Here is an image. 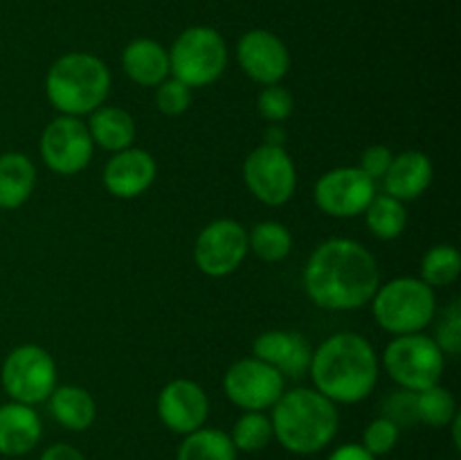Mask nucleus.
I'll return each mask as SVG.
<instances>
[{
	"label": "nucleus",
	"mask_w": 461,
	"mask_h": 460,
	"mask_svg": "<svg viewBox=\"0 0 461 460\" xmlns=\"http://www.w3.org/2000/svg\"><path fill=\"white\" fill-rule=\"evenodd\" d=\"M381 287L376 257L347 237H333L311 253L304 289L311 302L329 311H354L372 302Z\"/></svg>",
	"instance_id": "f257e3e1"
},
{
	"label": "nucleus",
	"mask_w": 461,
	"mask_h": 460,
	"mask_svg": "<svg viewBox=\"0 0 461 460\" xmlns=\"http://www.w3.org/2000/svg\"><path fill=\"white\" fill-rule=\"evenodd\" d=\"M309 374L315 391L333 404H358L378 382L376 350L360 334L338 332L313 350Z\"/></svg>",
	"instance_id": "f03ea898"
},
{
	"label": "nucleus",
	"mask_w": 461,
	"mask_h": 460,
	"mask_svg": "<svg viewBox=\"0 0 461 460\" xmlns=\"http://www.w3.org/2000/svg\"><path fill=\"white\" fill-rule=\"evenodd\" d=\"M273 436L286 451L297 455H313L327 449L338 433V409L315 388L284 391L275 401Z\"/></svg>",
	"instance_id": "7ed1b4c3"
},
{
	"label": "nucleus",
	"mask_w": 461,
	"mask_h": 460,
	"mask_svg": "<svg viewBox=\"0 0 461 460\" xmlns=\"http://www.w3.org/2000/svg\"><path fill=\"white\" fill-rule=\"evenodd\" d=\"M45 93L61 115H90L111 93V70L95 54L68 52L48 70Z\"/></svg>",
	"instance_id": "20e7f679"
},
{
	"label": "nucleus",
	"mask_w": 461,
	"mask_h": 460,
	"mask_svg": "<svg viewBox=\"0 0 461 460\" xmlns=\"http://www.w3.org/2000/svg\"><path fill=\"white\" fill-rule=\"evenodd\" d=\"M372 311L376 323L394 336L419 334L435 320V289L421 278H394L376 289Z\"/></svg>",
	"instance_id": "39448f33"
},
{
	"label": "nucleus",
	"mask_w": 461,
	"mask_h": 460,
	"mask_svg": "<svg viewBox=\"0 0 461 460\" xmlns=\"http://www.w3.org/2000/svg\"><path fill=\"white\" fill-rule=\"evenodd\" d=\"M225 68H228V45L214 27H187L180 32L169 50V75L187 84L189 88L214 84Z\"/></svg>",
	"instance_id": "423d86ee"
},
{
	"label": "nucleus",
	"mask_w": 461,
	"mask_h": 460,
	"mask_svg": "<svg viewBox=\"0 0 461 460\" xmlns=\"http://www.w3.org/2000/svg\"><path fill=\"white\" fill-rule=\"evenodd\" d=\"M383 365L401 388L419 392L439 383L446 361L435 338L419 332L392 338L383 352Z\"/></svg>",
	"instance_id": "0eeeda50"
},
{
	"label": "nucleus",
	"mask_w": 461,
	"mask_h": 460,
	"mask_svg": "<svg viewBox=\"0 0 461 460\" xmlns=\"http://www.w3.org/2000/svg\"><path fill=\"white\" fill-rule=\"evenodd\" d=\"M0 383L12 401L36 406L57 388V363L41 345H18L5 356Z\"/></svg>",
	"instance_id": "6e6552de"
},
{
	"label": "nucleus",
	"mask_w": 461,
	"mask_h": 460,
	"mask_svg": "<svg viewBox=\"0 0 461 460\" xmlns=\"http://www.w3.org/2000/svg\"><path fill=\"white\" fill-rule=\"evenodd\" d=\"M243 180L257 201L273 207L284 206L297 188L295 162L279 144H261L243 162Z\"/></svg>",
	"instance_id": "1a4fd4ad"
},
{
	"label": "nucleus",
	"mask_w": 461,
	"mask_h": 460,
	"mask_svg": "<svg viewBox=\"0 0 461 460\" xmlns=\"http://www.w3.org/2000/svg\"><path fill=\"white\" fill-rule=\"evenodd\" d=\"M39 152L54 174L75 176L93 161L95 143L81 117L59 115L41 133Z\"/></svg>",
	"instance_id": "9d476101"
},
{
	"label": "nucleus",
	"mask_w": 461,
	"mask_h": 460,
	"mask_svg": "<svg viewBox=\"0 0 461 460\" xmlns=\"http://www.w3.org/2000/svg\"><path fill=\"white\" fill-rule=\"evenodd\" d=\"M248 248V233L239 221L216 219L198 233L194 244V262L210 278H225L243 264Z\"/></svg>",
	"instance_id": "9b49d317"
},
{
	"label": "nucleus",
	"mask_w": 461,
	"mask_h": 460,
	"mask_svg": "<svg viewBox=\"0 0 461 460\" xmlns=\"http://www.w3.org/2000/svg\"><path fill=\"white\" fill-rule=\"evenodd\" d=\"M313 197L324 215L351 219L363 215L376 197V180L369 179L360 167H336L320 176Z\"/></svg>",
	"instance_id": "f8f14e48"
},
{
	"label": "nucleus",
	"mask_w": 461,
	"mask_h": 460,
	"mask_svg": "<svg viewBox=\"0 0 461 460\" xmlns=\"http://www.w3.org/2000/svg\"><path fill=\"white\" fill-rule=\"evenodd\" d=\"M286 379L257 356L234 361L223 377V391L243 410H268L282 397Z\"/></svg>",
	"instance_id": "ddd939ff"
},
{
	"label": "nucleus",
	"mask_w": 461,
	"mask_h": 460,
	"mask_svg": "<svg viewBox=\"0 0 461 460\" xmlns=\"http://www.w3.org/2000/svg\"><path fill=\"white\" fill-rule=\"evenodd\" d=\"M158 418L171 433L187 436L205 427L210 418V397L192 379H174L158 395Z\"/></svg>",
	"instance_id": "4468645a"
},
{
	"label": "nucleus",
	"mask_w": 461,
	"mask_h": 460,
	"mask_svg": "<svg viewBox=\"0 0 461 460\" xmlns=\"http://www.w3.org/2000/svg\"><path fill=\"white\" fill-rule=\"evenodd\" d=\"M237 61L252 81L273 86L288 75L291 54L277 34L268 30H250L239 39Z\"/></svg>",
	"instance_id": "2eb2a0df"
},
{
	"label": "nucleus",
	"mask_w": 461,
	"mask_h": 460,
	"mask_svg": "<svg viewBox=\"0 0 461 460\" xmlns=\"http://www.w3.org/2000/svg\"><path fill=\"white\" fill-rule=\"evenodd\" d=\"M252 354L264 363L273 365L284 379H297L309 373L313 347L306 341L304 334L291 332V329H270L255 338Z\"/></svg>",
	"instance_id": "dca6fc26"
},
{
	"label": "nucleus",
	"mask_w": 461,
	"mask_h": 460,
	"mask_svg": "<svg viewBox=\"0 0 461 460\" xmlns=\"http://www.w3.org/2000/svg\"><path fill=\"white\" fill-rule=\"evenodd\" d=\"M156 158L140 147L122 149L113 153L104 167V185L117 198H135L156 183Z\"/></svg>",
	"instance_id": "f3484780"
},
{
	"label": "nucleus",
	"mask_w": 461,
	"mask_h": 460,
	"mask_svg": "<svg viewBox=\"0 0 461 460\" xmlns=\"http://www.w3.org/2000/svg\"><path fill=\"white\" fill-rule=\"evenodd\" d=\"M43 436V422L34 406L21 401H7L0 406V454L7 458H21L39 445Z\"/></svg>",
	"instance_id": "a211bd4d"
},
{
	"label": "nucleus",
	"mask_w": 461,
	"mask_h": 460,
	"mask_svg": "<svg viewBox=\"0 0 461 460\" xmlns=\"http://www.w3.org/2000/svg\"><path fill=\"white\" fill-rule=\"evenodd\" d=\"M435 167L423 152L410 149L392 158L390 170L383 176V189L399 201H414L421 197L432 183Z\"/></svg>",
	"instance_id": "6ab92c4d"
},
{
	"label": "nucleus",
	"mask_w": 461,
	"mask_h": 460,
	"mask_svg": "<svg viewBox=\"0 0 461 460\" xmlns=\"http://www.w3.org/2000/svg\"><path fill=\"white\" fill-rule=\"evenodd\" d=\"M122 68L138 86L156 88L169 77V50L153 39H135L122 52Z\"/></svg>",
	"instance_id": "aec40b11"
},
{
	"label": "nucleus",
	"mask_w": 461,
	"mask_h": 460,
	"mask_svg": "<svg viewBox=\"0 0 461 460\" xmlns=\"http://www.w3.org/2000/svg\"><path fill=\"white\" fill-rule=\"evenodd\" d=\"M86 126H88L93 143L113 153L133 147L135 133H138L135 120L129 111L120 106H104V104L90 113Z\"/></svg>",
	"instance_id": "412c9836"
},
{
	"label": "nucleus",
	"mask_w": 461,
	"mask_h": 460,
	"mask_svg": "<svg viewBox=\"0 0 461 460\" xmlns=\"http://www.w3.org/2000/svg\"><path fill=\"white\" fill-rule=\"evenodd\" d=\"M36 167L25 153L7 152L0 156V210H16L32 197Z\"/></svg>",
	"instance_id": "4be33fe9"
},
{
	"label": "nucleus",
	"mask_w": 461,
	"mask_h": 460,
	"mask_svg": "<svg viewBox=\"0 0 461 460\" xmlns=\"http://www.w3.org/2000/svg\"><path fill=\"white\" fill-rule=\"evenodd\" d=\"M48 406L52 418L68 431H86L97 418L93 395L81 386H57L48 397Z\"/></svg>",
	"instance_id": "5701e85b"
},
{
	"label": "nucleus",
	"mask_w": 461,
	"mask_h": 460,
	"mask_svg": "<svg viewBox=\"0 0 461 460\" xmlns=\"http://www.w3.org/2000/svg\"><path fill=\"white\" fill-rule=\"evenodd\" d=\"M176 460H237V449L230 440V433L203 427L185 436Z\"/></svg>",
	"instance_id": "b1692460"
},
{
	"label": "nucleus",
	"mask_w": 461,
	"mask_h": 460,
	"mask_svg": "<svg viewBox=\"0 0 461 460\" xmlns=\"http://www.w3.org/2000/svg\"><path fill=\"white\" fill-rule=\"evenodd\" d=\"M363 215L374 237L383 239V242H392V239L401 237L405 225H408L405 203L390 197V194H376Z\"/></svg>",
	"instance_id": "393cba45"
},
{
	"label": "nucleus",
	"mask_w": 461,
	"mask_h": 460,
	"mask_svg": "<svg viewBox=\"0 0 461 460\" xmlns=\"http://www.w3.org/2000/svg\"><path fill=\"white\" fill-rule=\"evenodd\" d=\"M248 248L264 262H282L293 251V235L279 221H261L248 233Z\"/></svg>",
	"instance_id": "a878e982"
},
{
	"label": "nucleus",
	"mask_w": 461,
	"mask_h": 460,
	"mask_svg": "<svg viewBox=\"0 0 461 460\" xmlns=\"http://www.w3.org/2000/svg\"><path fill=\"white\" fill-rule=\"evenodd\" d=\"M461 273V255L453 244H437L423 255L421 280L428 287H450Z\"/></svg>",
	"instance_id": "bb28decb"
},
{
	"label": "nucleus",
	"mask_w": 461,
	"mask_h": 460,
	"mask_svg": "<svg viewBox=\"0 0 461 460\" xmlns=\"http://www.w3.org/2000/svg\"><path fill=\"white\" fill-rule=\"evenodd\" d=\"M230 440L237 451L255 454V451L266 449L270 440H275L273 422L264 410H243L241 418L234 422Z\"/></svg>",
	"instance_id": "cd10ccee"
},
{
	"label": "nucleus",
	"mask_w": 461,
	"mask_h": 460,
	"mask_svg": "<svg viewBox=\"0 0 461 460\" xmlns=\"http://www.w3.org/2000/svg\"><path fill=\"white\" fill-rule=\"evenodd\" d=\"M457 413L459 410L455 395L448 388L441 386V383H435V386L417 392L419 422L428 424L432 428H444L453 422Z\"/></svg>",
	"instance_id": "c85d7f7f"
},
{
	"label": "nucleus",
	"mask_w": 461,
	"mask_h": 460,
	"mask_svg": "<svg viewBox=\"0 0 461 460\" xmlns=\"http://www.w3.org/2000/svg\"><path fill=\"white\" fill-rule=\"evenodd\" d=\"M293 108H295V99L279 84L266 86L259 93V97H257V111H259V115L266 122H273V124L288 120Z\"/></svg>",
	"instance_id": "c756f323"
},
{
	"label": "nucleus",
	"mask_w": 461,
	"mask_h": 460,
	"mask_svg": "<svg viewBox=\"0 0 461 460\" xmlns=\"http://www.w3.org/2000/svg\"><path fill=\"white\" fill-rule=\"evenodd\" d=\"M399 437H401V428L396 427L392 419H387L385 415L381 418L372 419V422L365 427L363 431V442L360 445L369 451L372 455H385L399 445Z\"/></svg>",
	"instance_id": "7c9ffc66"
},
{
	"label": "nucleus",
	"mask_w": 461,
	"mask_h": 460,
	"mask_svg": "<svg viewBox=\"0 0 461 460\" xmlns=\"http://www.w3.org/2000/svg\"><path fill=\"white\" fill-rule=\"evenodd\" d=\"M156 106L169 117L183 115L192 106V88L176 77H167L156 86Z\"/></svg>",
	"instance_id": "2f4dec72"
},
{
	"label": "nucleus",
	"mask_w": 461,
	"mask_h": 460,
	"mask_svg": "<svg viewBox=\"0 0 461 460\" xmlns=\"http://www.w3.org/2000/svg\"><path fill=\"white\" fill-rule=\"evenodd\" d=\"M435 343L439 350L448 356H459L461 352V305L453 300L441 314L439 325H437Z\"/></svg>",
	"instance_id": "473e14b6"
},
{
	"label": "nucleus",
	"mask_w": 461,
	"mask_h": 460,
	"mask_svg": "<svg viewBox=\"0 0 461 460\" xmlns=\"http://www.w3.org/2000/svg\"><path fill=\"white\" fill-rule=\"evenodd\" d=\"M383 410H385V418L392 419L399 428L403 427H414L419 422V415H417V392L412 391H396L394 395H390L383 404Z\"/></svg>",
	"instance_id": "72a5a7b5"
},
{
	"label": "nucleus",
	"mask_w": 461,
	"mask_h": 460,
	"mask_svg": "<svg viewBox=\"0 0 461 460\" xmlns=\"http://www.w3.org/2000/svg\"><path fill=\"white\" fill-rule=\"evenodd\" d=\"M392 158H394V153H392L390 147H385V144H372L360 156V170L372 180H381L385 176V171L390 170Z\"/></svg>",
	"instance_id": "f704fd0d"
},
{
	"label": "nucleus",
	"mask_w": 461,
	"mask_h": 460,
	"mask_svg": "<svg viewBox=\"0 0 461 460\" xmlns=\"http://www.w3.org/2000/svg\"><path fill=\"white\" fill-rule=\"evenodd\" d=\"M327 460H376V455L369 454L363 445H354V442H347V445L336 446V449L329 454Z\"/></svg>",
	"instance_id": "c9c22d12"
},
{
	"label": "nucleus",
	"mask_w": 461,
	"mask_h": 460,
	"mask_svg": "<svg viewBox=\"0 0 461 460\" xmlns=\"http://www.w3.org/2000/svg\"><path fill=\"white\" fill-rule=\"evenodd\" d=\"M39 460H86V455L77 446L66 445V442H57V445L48 446L41 454Z\"/></svg>",
	"instance_id": "e433bc0d"
}]
</instances>
